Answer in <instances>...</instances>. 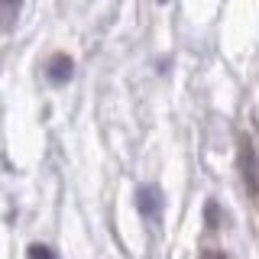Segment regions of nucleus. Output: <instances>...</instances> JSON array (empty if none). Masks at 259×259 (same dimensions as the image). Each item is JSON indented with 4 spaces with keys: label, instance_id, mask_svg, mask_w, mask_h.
I'll return each instance as SVG.
<instances>
[{
    "label": "nucleus",
    "instance_id": "1",
    "mask_svg": "<svg viewBox=\"0 0 259 259\" xmlns=\"http://www.w3.org/2000/svg\"><path fill=\"white\" fill-rule=\"evenodd\" d=\"M71 71H75V62L68 59V55H52L49 59V65H46V75H49V81L52 84H65V81L71 78Z\"/></svg>",
    "mask_w": 259,
    "mask_h": 259
},
{
    "label": "nucleus",
    "instance_id": "2",
    "mask_svg": "<svg viewBox=\"0 0 259 259\" xmlns=\"http://www.w3.org/2000/svg\"><path fill=\"white\" fill-rule=\"evenodd\" d=\"M23 0H0V32H10L20 20Z\"/></svg>",
    "mask_w": 259,
    "mask_h": 259
},
{
    "label": "nucleus",
    "instance_id": "5",
    "mask_svg": "<svg viewBox=\"0 0 259 259\" xmlns=\"http://www.w3.org/2000/svg\"><path fill=\"white\" fill-rule=\"evenodd\" d=\"M26 256H29V259H55V253H52L49 246H42V243H32Z\"/></svg>",
    "mask_w": 259,
    "mask_h": 259
},
{
    "label": "nucleus",
    "instance_id": "6",
    "mask_svg": "<svg viewBox=\"0 0 259 259\" xmlns=\"http://www.w3.org/2000/svg\"><path fill=\"white\" fill-rule=\"evenodd\" d=\"M201 259H227V256H224V253H204Z\"/></svg>",
    "mask_w": 259,
    "mask_h": 259
},
{
    "label": "nucleus",
    "instance_id": "3",
    "mask_svg": "<svg viewBox=\"0 0 259 259\" xmlns=\"http://www.w3.org/2000/svg\"><path fill=\"white\" fill-rule=\"evenodd\" d=\"M140 210H143L146 217L159 214V191L156 188H143L140 191Z\"/></svg>",
    "mask_w": 259,
    "mask_h": 259
},
{
    "label": "nucleus",
    "instance_id": "7",
    "mask_svg": "<svg viewBox=\"0 0 259 259\" xmlns=\"http://www.w3.org/2000/svg\"><path fill=\"white\" fill-rule=\"evenodd\" d=\"M162 4H165V0H162Z\"/></svg>",
    "mask_w": 259,
    "mask_h": 259
},
{
    "label": "nucleus",
    "instance_id": "4",
    "mask_svg": "<svg viewBox=\"0 0 259 259\" xmlns=\"http://www.w3.org/2000/svg\"><path fill=\"white\" fill-rule=\"evenodd\" d=\"M243 168H246V178H249V188L256 191V172H253V152H249V143H243Z\"/></svg>",
    "mask_w": 259,
    "mask_h": 259
}]
</instances>
